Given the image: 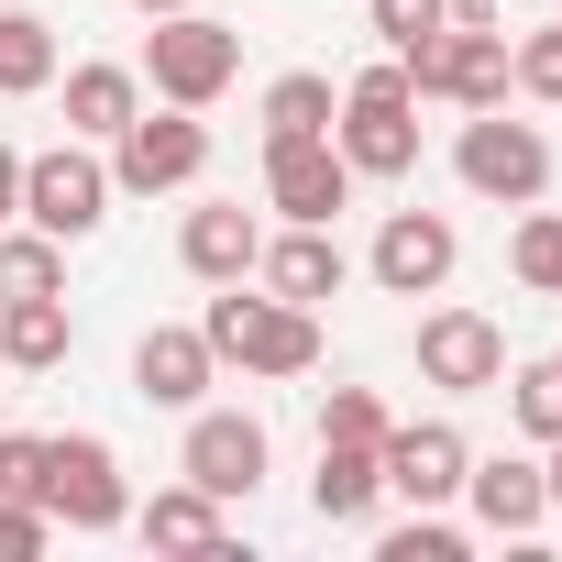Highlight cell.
<instances>
[{"instance_id": "cell-21", "label": "cell", "mask_w": 562, "mask_h": 562, "mask_svg": "<svg viewBox=\"0 0 562 562\" xmlns=\"http://www.w3.org/2000/svg\"><path fill=\"white\" fill-rule=\"evenodd\" d=\"M133 122V67H78L67 78V133H122Z\"/></svg>"}, {"instance_id": "cell-31", "label": "cell", "mask_w": 562, "mask_h": 562, "mask_svg": "<svg viewBox=\"0 0 562 562\" xmlns=\"http://www.w3.org/2000/svg\"><path fill=\"white\" fill-rule=\"evenodd\" d=\"M507 78H518L529 100H562V34H529V45L507 56Z\"/></svg>"}, {"instance_id": "cell-17", "label": "cell", "mask_w": 562, "mask_h": 562, "mask_svg": "<svg viewBox=\"0 0 562 562\" xmlns=\"http://www.w3.org/2000/svg\"><path fill=\"white\" fill-rule=\"evenodd\" d=\"M265 232L254 210H188V276H210V288H232V276H254Z\"/></svg>"}, {"instance_id": "cell-19", "label": "cell", "mask_w": 562, "mask_h": 562, "mask_svg": "<svg viewBox=\"0 0 562 562\" xmlns=\"http://www.w3.org/2000/svg\"><path fill=\"white\" fill-rule=\"evenodd\" d=\"M67 342H78V321L56 299H0V364L45 375V364H67Z\"/></svg>"}, {"instance_id": "cell-2", "label": "cell", "mask_w": 562, "mask_h": 562, "mask_svg": "<svg viewBox=\"0 0 562 562\" xmlns=\"http://www.w3.org/2000/svg\"><path fill=\"white\" fill-rule=\"evenodd\" d=\"M144 78H155L177 111H210V100L243 78V34L210 23V12H166V23L144 34Z\"/></svg>"}, {"instance_id": "cell-15", "label": "cell", "mask_w": 562, "mask_h": 562, "mask_svg": "<svg viewBox=\"0 0 562 562\" xmlns=\"http://www.w3.org/2000/svg\"><path fill=\"white\" fill-rule=\"evenodd\" d=\"M210 364H221L210 331H144V342H133V386H144L155 408H199V397H210Z\"/></svg>"}, {"instance_id": "cell-4", "label": "cell", "mask_w": 562, "mask_h": 562, "mask_svg": "<svg viewBox=\"0 0 562 562\" xmlns=\"http://www.w3.org/2000/svg\"><path fill=\"white\" fill-rule=\"evenodd\" d=\"M408 67H364L353 100H342V166L353 177H408L419 166V122H408Z\"/></svg>"}, {"instance_id": "cell-14", "label": "cell", "mask_w": 562, "mask_h": 562, "mask_svg": "<svg viewBox=\"0 0 562 562\" xmlns=\"http://www.w3.org/2000/svg\"><path fill=\"white\" fill-rule=\"evenodd\" d=\"M254 265H265V288L299 299V310L342 299V243H331V221H288V243H265Z\"/></svg>"}, {"instance_id": "cell-8", "label": "cell", "mask_w": 562, "mask_h": 562, "mask_svg": "<svg viewBox=\"0 0 562 562\" xmlns=\"http://www.w3.org/2000/svg\"><path fill=\"white\" fill-rule=\"evenodd\" d=\"M265 199L288 210V221H331L353 199V166L331 133H288V144H265Z\"/></svg>"}, {"instance_id": "cell-27", "label": "cell", "mask_w": 562, "mask_h": 562, "mask_svg": "<svg viewBox=\"0 0 562 562\" xmlns=\"http://www.w3.org/2000/svg\"><path fill=\"white\" fill-rule=\"evenodd\" d=\"M321 441H364V452H386V408H375V386H331Z\"/></svg>"}, {"instance_id": "cell-35", "label": "cell", "mask_w": 562, "mask_h": 562, "mask_svg": "<svg viewBox=\"0 0 562 562\" xmlns=\"http://www.w3.org/2000/svg\"><path fill=\"white\" fill-rule=\"evenodd\" d=\"M540 485H551V507H562V441H551V474H540Z\"/></svg>"}, {"instance_id": "cell-33", "label": "cell", "mask_w": 562, "mask_h": 562, "mask_svg": "<svg viewBox=\"0 0 562 562\" xmlns=\"http://www.w3.org/2000/svg\"><path fill=\"white\" fill-rule=\"evenodd\" d=\"M12 210H23V155L0 144V221H12Z\"/></svg>"}, {"instance_id": "cell-5", "label": "cell", "mask_w": 562, "mask_h": 562, "mask_svg": "<svg viewBox=\"0 0 562 562\" xmlns=\"http://www.w3.org/2000/svg\"><path fill=\"white\" fill-rule=\"evenodd\" d=\"M452 166H463V188H485V199H507V210H529V199L551 188V144H540L529 122H507V111H485V122H463V144H452Z\"/></svg>"}, {"instance_id": "cell-28", "label": "cell", "mask_w": 562, "mask_h": 562, "mask_svg": "<svg viewBox=\"0 0 562 562\" xmlns=\"http://www.w3.org/2000/svg\"><path fill=\"white\" fill-rule=\"evenodd\" d=\"M386 562H463V529H441V518L419 507L408 529H386Z\"/></svg>"}, {"instance_id": "cell-13", "label": "cell", "mask_w": 562, "mask_h": 562, "mask_svg": "<svg viewBox=\"0 0 562 562\" xmlns=\"http://www.w3.org/2000/svg\"><path fill=\"white\" fill-rule=\"evenodd\" d=\"M463 430H441V419H419V430H386V485L408 496V507H441V496H463Z\"/></svg>"}, {"instance_id": "cell-36", "label": "cell", "mask_w": 562, "mask_h": 562, "mask_svg": "<svg viewBox=\"0 0 562 562\" xmlns=\"http://www.w3.org/2000/svg\"><path fill=\"white\" fill-rule=\"evenodd\" d=\"M133 12H155V23H166V12H188V0H133Z\"/></svg>"}, {"instance_id": "cell-22", "label": "cell", "mask_w": 562, "mask_h": 562, "mask_svg": "<svg viewBox=\"0 0 562 562\" xmlns=\"http://www.w3.org/2000/svg\"><path fill=\"white\" fill-rule=\"evenodd\" d=\"M56 78V34L34 23V12H0V100H23V89H45Z\"/></svg>"}, {"instance_id": "cell-12", "label": "cell", "mask_w": 562, "mask_h": 562, "mask_svg": "<svg viewBox=\"0 0 562 562\" xmlns=\"http://www.w3.org/2000/svg\"><path fill=\"white\" fill-rule=\"evenodd\" d=\"M111 144H122V188H144V199H155V188H188V177L210 166V133H199L188 111H166V122H144V111H133Z\"/></svg>"}, {"instance_id": "cell-29", "label": "cell", "mask_w": 562, "mask_h": 562, "mask_svg": "<svg viewBox=\"0 0 562 562\" xmlns=\"http://www.w3.org/2000/svg\"><path fill=\"white\" fill-rule=\"evenodd\" d=\"M45 540H56V518H45L34 496H0V562H34Z\"/></svg>"}, {"instance_id": "cell-20", "label": "cell", "mask_w": 562, "mask_h": 562, "mask_svg": "<svg viewBox=\"0 0 562 562\" xmlns=\"http://www.w3.org/2000/svg\"><path fill=\"white\" fill-rule=\"evenodd\" d=\"M144 540H155V551H232V529H221V496H210V485H166V496L144 507Z\"/></svg>"}, {"instance_id": "cell-1", "label": "cell", "mask_w": 562, "mask_h": 562, "mask_svg": "<svg viewBox=\"0 0 562 562\" xmlns=\"http://www.w3.org/2000/svg\"><path fill=\"white\" fill-rule=\"evenodd\" d=\"M210 353L221 364H254V375H310L321 364V321L299 299H243V276H232V299H210Z\"/></svg>"}, {"instance_id": "cell-6", "label": "cell", "mask_w": 562, "mask_h": 562, "mask_svg": "<svg viewBox=\"0 0 562 562\" xmlns=\"http://www.w3.org/2000/svg\"><path fill=\"white\" fill-rule=\"evenodd\" d=\"M100 210H111V166H100V155L56 144V155H34V166H23V221H34V232L78 243V232H100Z\"/></svg>"}, {"instance_id": "cell-9", "label": "cell", "mask_w": 562, "mask_h": 562, "mask_svg": "<svg viewBox=\"0 0 562 562\" xmlns=\"http://www.w3.org/2000/svg\"><path fill=\"white\" fill-rule=\"evenodd\" d=\"M419 375L452 386V397H485L507 375V331L485 310H441V321H419Z\"/></svg>"}, {"instance_id": "cell-32", "label": "cell", "mask_w": 562, "mask_h": 562, "mask_svg": "<svg viewBox=\"0 0 562 562\" xmlns=\"http://www.w3.org/2000/svg\"><path fill=\"white\" fill-rule=\"evenodd\" d=\"M0 496H34V507H45V441H34V430L0 441Z\"/></svg>"}, {"instance_id": "cell-16", "label": "cell", "mask_w": 562, "mask_h": 562, "mask_svg": "<svg viewBox=\"0 0 562 562\" xmlns=\"http://www.w3.org/2000/svg\"><path fill=\"white\" fill-rule=\"evenodd\" d=\"M463 496H474V518L485 529H540L551 518V485H540V463H463Z\"/></svg>"}, {"instance_id": "cell-25", "label": "cell", "mask_w": 562, "mask_h": 562, "mask_svg": "<svg viewBox=\"0 0 562 562\" xmlns=\"http://www.w3.org/2000/svg\"><path fill=\"white\" fill-rule=\"evenodd\" d=\"M507 265H518V288L562 299V221H551V210H529V221H518V243H507Z\"/></svg>"}, {"instance_id": "cell-24", "label": "cell", "mask_w": 562, "mask_h": 562, "mask_svg": "<svg viewBox=\"0 0 562 562\" xmlns=\"http://www.w3.org/2000/svg\"><path fill=\"white\" fill-rule=\"evenodd\" d=\"M56 232H0V299H56Z\"/></svg>"}, {"instance_id": "cell-3", "label": "cell", "mask_w": 562, "mask_h": 562, "mask_svg": "<svg viewBox=\"0 0 562 562\" xmlns=\"http://www.w3.org/2000/svg\"><path fill=\"white\" fill-rule=\"evenodd\" d=\"M397 67H408L419 100H463V111H496V100H507V34H496V23H441V34L408 45Z\"/></svg>"}, {"instance_id": "cell-23", "label": "cell", "mask_w": 562, "mask_h": 562, "mask_svg": "<svg viewBox=\"0 0 562 562\" xmlns=\"http://www.w3.org/2000/svg\"><path fill=\"white\" fill-rule=\"evenodd\" d=\"M288 133H331V78H276L265 89V144H288Z\"/></svg>"}, {"instance_id": "cell-11", "label": "cell", "mask_w": 562, "mask_h": 562, "mask_svg": "<svg viewBox=\"0 0 562 562\" xmlns=\"http://www.w3.org/2000/svg\"><path fill=\"white\" fill-rule=\"evenodd\" d=\"M452 254H463V243H452L441 210H397V221L375 232V288H386V299H430L441 276H452Z\"/></svg>"}, {"instance_id": "cell-7", "label": "cell", "mask_w": 562, "mask_h": 562, "mask_svg": "<svg viewBox=\"0 0 562 562\" xmlns=\"http://www.w3.org/2000/svg\"><path fill=\"white\" fill-rule=\"evenodd\" d=\"M45 518L56 529H122V463H111V441H89V430L45 441Z\"/></svg>"}, {"instance_id": "cell-10", "label": "cell", "mask_w": 562, "mask_h": 562, "mask_svg": "<svg viewBox=\"0 0 562 562\" xmlns=\"http://www.w3.org/2000/svg\"><path fill=\"white\" fill-rule=\"evenodd\" d=\"M188 485H210L221 507L254 496V485H265V419H243V408H199V419H188Z\"/></svg>"}, {"instance_id": "cell-37", "label": "cell", "mask_w": 562, "mask_h": 562, "mask_svg": "<svg viewBox=\"0 0 562 562\" xmlns=\"http://www.w3.org/2000/svg\"><path fill=\"white\" fill-rule=\"evenodd\" d=\"M551 364H562V353H551Z\"/></svg>"}, {"instance_id": "cell-34", "label": "cell", "mask_w": 562, "mask_h": 562, "mask_svg": "<svg viewBox=\"0 0 562 562\" xmlns=\"http://www.w3.org/2000/svg\"><path fill=\"white\" fill-rule=\"evenodd\" d=\"M452 23H507V0H441Z\"/></svg>"}, {"instance_id": "cell-18", "label": "cell", "mask_w": 562, "mask_h": 562, "mask_svg": "<svg viewBox=\"0 0 562 562\" xmlns=\"http://www.w3.org/2000/svg\"><path fill=\"white\" fill-rule=\"evenodd\" d=\"M375 485H386V452H364V441H321V474H310V507L342 529V518H364L375 507Z\"/></svg>"}, {"instance_id": "cell-26", "label": "cell", "mask_w": 562, "mask_h": 562, "mask_svg": "<svg viewBox=\"0 0 562 562\" xmlns=\"http://www.w3.org/2000/svg\"><path fill=\"white\" fill-rule=\"evenodd\" d=\"M507 408H518V430H529V441H562V364L507 375Z\"/></svg>"}, {"instance_id": "cell-30", "label": "cell", "mask_w": 562, "mask_h": 562, "mask_svg": "<svg viewBox=\"0 0 562 562\" xmlns=\"http://www.w3.org/2000/svg\"><path fill=\"white\" fill-rule=\"evenodd\" d=\"M441 23H452V12H441V0H375V34H386L397 56H408V45H430Z\"/></svg>"}]
</instances>
